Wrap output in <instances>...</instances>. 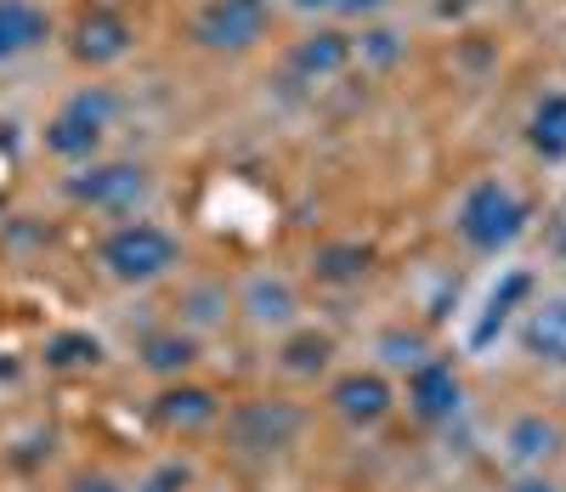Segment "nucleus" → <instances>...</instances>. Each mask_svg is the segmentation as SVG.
Returning <instances> with one entry per match:
<instances>
[{"label": "nucleus", "mask_w": 566, "mask_h": 492, "mask_svg": "<svg viewBox=\"0 0 566 492\" xmlns=\"http://www.w3.org/2000/svg\"><path fill=\"white\" fill-rule=\"evenodd\" d=\"M527 227H533V199L504 176H476L453 205V238L482 261L510 255L527 238Z\"/></svg>", "instance_id": "f257e3e1"}, {"label": "nucleus", "mask_w": 566, "mask_h": 492, "mask_svg": "<svg viewBox=\"0 0 566 492\" xmlns=\"http://www.w3.org/2000/svg\"><path fill=\"white\" fill-rule=\"evenodd\" d=\"M187 261L181 238L154 221V216H130V221H114L103 238H97V266L108 283L119 289H154L165 278H176V266Z\"/></svg>", "instance_id": "f03ea898"}, {"label": "nucleus", "mask_w": 566, "mask_h": 492, "mask_svg": "<svg viewBox=\"0 0 566 492\" xmlns=\"http://www.w3.org/2000/svg\"><path fill=\"white\" fill-rule=\"evenodd\" d=\"M114 114H119V96L108 85H80L74 96H63L52 108V119L40 130V147L63 165H91V159H103Z\"/></svg>", "instance_id": "7ed1b4c3"}, {"label": "nucleus", "mask_w": 566, "mask_h": 492, "mask_svg": "<svg viewBox=\"0 0 566 492\" xmlns=\"http://www.w3.org/2000/svg\"><path fill=\"white\" fill-rule=\"evenodd\" d=\"M63 199L91 216L130 221L154 199V170L142 159H91V165H74V176L63 181Z\"/></svg>", "instance_id": "20e7f679"}, {"label": "nucleus", "mask_w": 566, "mask_h": 492, "mask_svg": "<svg viewBox=\"0 0 566 492\" xmlns=\"http://www.w3.org/2000/svg\"><path fill=\"white\" fill-rule=\"evenodd\" d=\"M221 430H227V441L244 459H277V453H290L301 441L306 414L290 397H250V402L221 414Z\"/></svg>", "instance_id": "39448f33"}, {"label": "nucleus", "mask_w": 566, "mask_h": 492, "mask_svg": "<svg viewBox=\"0 0 566 492\" xmlns=\"http://www.w3.org/2000/svg\"><path fill=\"white\" fill-rule=\"evenodd\" d=\"M328 414H335L346 430H380L402 397H397V379L374 363H352V368H335L328 374V390H323Z\"/></svg>", "instance_id": "423d86ee"}, {"label": "nucleus", "mask_w": 566, "mask_h": 492, "mask_svg": "<svg viewBox=\"0 0 566 492\" xmlns=\"http://www.w3.org/2000/svg\"><path fill=\"white\" fill-rule=\"evenodd\" d=\"M221 414H227L221 390L205 385V379H193V374L159 385L154 402H148V425H154L159 436H170V441H193V436L221 430Z\"/></svg>", "instance_id": "0eeeda50"}, {"label": "nucleus", "mask_w": 566, "mask_h": 492, "mask_svg": "<svg viewBox=\"0 0 566 492\" xmlns=\"http://www.w3.org/2000/svg\"><path fill=\"white\" fill-rule=\"evenodd\" d=\"M266 29H272V0H205L193 12V40L221 57L255 52L266 40Z\"/></svg>", "instance_id": "6e6552de"}, {"label": "nucleus", "mask_w": 566, "mask_h": 492, "mask_svg": "<svg viewBox=\"0 0 566 492\" xmlns=\"http://www.w3.org/2000/svg\"><path fill=\"white\" fill-rule=\"evenodd\" d=\"M397 397L408 402V414H413L424 430H442V425H453V419L464 414V374H459L453 357H437V352H431L419 368L402 374Z\"/></svg>", "instance_id": "1a4fd4ad"}, {"label": "nucleus", "mask_w": 566, "mask_h": 492, "mask_svg": "<svg viewBox=\"0 0 566 492\" xmlns=\"http://www.w3.org/2000/svg\"><path fill=\"white\" fill-rule=\"evenodd\" d=\"M232 312H239L244 323H255V328H266V334H283V328L301 323V289H295V278L261 266L232 289Z\"/></svg>", "instance_id": "9d476101"}, {"label": "nucleus", "mask_w": 566, "mask_h": 492, "mask_svg": "<svg viewBox=\"0 0 566 492\" xmlns=\"http://www.w3.org/2000/svg\"><path fill=\"white\" fill-rule=\"evenodd\" d=\"M69 52L85 63V69H114L136 52V23L114 7H85L80 23L69 29Z\"/></svg>", "instance_id": "9b49d317"}, {"label": "nucleus", "mask_w": 566, "mask_h": 492, "mask_svg": "<svg viewBox=\"0 0 566 492\" xmlns=\"http://www.w3.org/2000/svg\"><path fill=\"white\" fill-rule=\"evenodd\" d=\"M515 346H522L533 368L566 374V294H533L522 328H515Z\"/></svg>", "instance_id": "f8f14e48"}, {"label": "nucleus", "mask_w": 566, "mask_h": 492, "mask_svg": "<svg viewBox=\"0 0 566 492\" xmlns=\"http://www.w3.org/2000/svg\"><path fill=\"white\" fill-rule=\"evenodd\" d=\"M499 453L515 470H549L566 453V425L555 414H544V408H527V414H515L499 430Z\"/></svg>", "instance_id": "ddd939ff"}, {"label": "nucleus", "mask_w": 566, "mask_h": 492, "mask_svg": "<svg viewBox=\"0 0 566 492\" xmlns=\"http://www.w3.org/2000/svg\"><path fill=\"white\" fill-rule=\"evenodd\" d=\"M357 63V34H346L340 23H317L312 34H301L290 45V74L306 85H323Z\"/></svg>", "instance_id": "4468645a"}, {"label": "nucleus", "mask_w": 566, "mask_h": 492, "mask_svg": "<svg viewBox=\"0 0 566 492\" xmlns=\"http://www.w3.org/2000/svg\"><path fill=\"white\" fill-rule=\"evenodd\" d=\"M136 363L148 379L170 385V379H187L199 363H205V339L193 328H181V323H165V328H148L142 334V346H136Z\"/></svg>", "instance_id": "2eb2a0df"}, {"label": "nucleus", "mask_w": 566, "mask_h": 492, "mask_svg": "<svg viewBox=\"0 0 566 492\" xmlns=\"http://www.w3.org/2000/svg\"><path fill=\"white\" fill-rule=\"evenodd\" d=\"M335 357H340V339L317 323H295L277 334V368L290 379H323L335 368Z\"/></svg>", "instance_id": "dca6fc26"}, {"label": "nucleus", "mask_w": 566, "mask_h": 492, "mask_svg": "<svg viewBox=\"0 0 566 492\" xmlns=\"http://www.w3.org/2000/svg\"><path fill=\"white\" fill-rule=\"evenodd\" d=\"M374 243H363V238H323L317 250H312V278L323 283V289H357L368 272H374Z\"/></svg>", "instance_id": "f3484780"}, {"label": "nucleus", "mask_w": 566, "mask_h": 492, "mask_svg": "<svg viewBox=\"0 0 566 492\" xmlns=\"http://www.w3.org/2000/svg\"><path fill=\"white\" fill-rule=\"evenodd\" d=\"M40 363L52 368V374H63V379H74V374H97V368L108 363V346H103V334H91V328L69 323V328H52V334H45Z\"/></svg>", "instance_id": "a211bd4d"}, {"label": "nucleus", "mask_w": 566, "mask_h": 492, "mask_svg": "<svg viewBox=\"0 0 566 492\" xmlns=\"http://www.w3.org/2000/svg\"><path fill=\"white\" fill-rule=\"evenodd\" d=\"M52 40V18L40 0H0V63H18Z\"/></svg>", "instance_id": "6ab92c4d"}, {"label": "nucleus", "mask_w": 566, "mask_h": 492, "mask_svg": "<svg viewBox=\"0 0 566 492\" xmlns=\"http://www.w3.org/2000/svg\"><path fill=\"white\" fill-rule=\"evenodd\" d=\"M527 154L544 165H566V91H544L538 103L527 108Z\"/></svg>", "instance_id": "aec40b11"}, {"label": "nucleus", "mask_w": 566, "mask_h": 492, "mask_svg": "<svg viewBox=\"0 0 566 492\" xmlns=\"http://www.w3.org/2000/svg\"><path fill=\"white\" fill-rule=\"evenodd\" d=\"M424 357H431V339H424L419 328H408V323H391V328L374 334V368L408 374V368H419Z\"/></svg>", "instance_id": "412c9836"}, {"label": "nucleus", "mask_w": 566, "mask_h": 492, "mask_svg": "<svg viewBox=\"0 0 566 492\" xmlns=\"http://www.w3.org/2000/svg\"><path fill=\"white\" fill-rule=\"evenodd\" d=\"M232 317V289L227 283H187L181 289V328H193L199 339H205V328H216V323H227Z\"/></svg>", "instance_id": "4be33fe9"}, {"label": "nucleus", "mask_w": 566, "mask_h": 492, "mask_svg": "<svg viewBox=\"0 0 566 492\" xmlns=\"http://www.w3.org/2000/svg\"><path fill=\"white\" fill-rule=\"evenodd\" d=\"M515 301H533V272H510L504 278V289H493L488 294V317H482V328H476V346H488V339H493V328H504L515 312Z\"/></svg>", "instance_id": "5701e85b"}, {"label": "nucleus", "mask_w": 566, "mask_h": 492, "mask_svg": "<svg viewBox=\"0 0 566 492\" xmlns=\"http://www.w3.org/2000/svg\"><path fill=\"white\" fill-rule=\"evenodd\" d=\"M193 481H199V470H193V459H181V453H165V459H154L148 470H142L130 486L136 492H193Z\"/></svg>", "instance_id": "b1692460"}, {"label": "nucleus", "mask_w": 566, "mask_h": 492, "mask_svg": "<svg viewBox=\"0 0 566 492\" xmlns=\"http://www.w3.org/2000/svg\"><path fill=\"white\" fill-rule=\"evenodd\" d=\"M357 57L374 63V69H391V63L402 57V40H397L391 29H363V34H357Z\"/></svg>", "instance_id": "393cba45"}, {"label": "nucleus", "mask_w": 566, "mask_h": 492, "mask_svg": "<svg viewBox=\"0 0 566 492\" xmlns=\"http://www.w3.org/2000/svg\"><path fill=\"white\" fill-rule=\"evenodd\" d=\"M69 492H136V486L125 475H114V470H80L69 481Z\"/></svg>", "instance_id": "a878e982"}, {"label": "nucleus", "mask_w": 566, "mask_h": 492, "mask_svg": "<svg viewBox=\"0 0 566 492\" xmlns=\"http://www.w3.org/2000/svg\"><path fill=\"white\" fill-rule=\"evenodd\" d=\"M499 492H560V481H555L549 470H515Z\"/></svg>", "instance_id": "bb28decb"}, {"label": "nucleus", "mask_w": 566, "mask_h": 492, "mask_svg": "<svg viewBox=\"0 0 566 492\" xmlns=\"http://www.w3.org/2000/svg\"><path fill=\"white\" fill-rule=\"evenodd\" d=\"M295 12H312V18H340L346 12V0H290Z\"/></svg>", "instance_id": "cd10ccee"}, {"label": "nucleus", "mask_w": 566, "mask_h": 492, "mask_svg": "<svg viewBox=\"0 0 566 492\" xmlns=\"http://www.w3.org/2000/svg\"><path fill=\"white\" fill-rule=\"evenodd\" d=\"M7 379H12V357H7V352H0V385H7Z\"/></svg>", "instance_id": "c85d7f7f"}, {"label": "nucleus", "mask_w": 566, "mask_h": 492, "mask_svg": "<svg viewBox=\"0 0 566 492\" xmlns=\"http://www.w3.org/2000/svg\"><path fill=\"white\" fill-rule=\"evenodd\" d=\"M555 250L566 255V227H555Z\"/></svg>", "instance_id": "c756f323"}]
</instances>
